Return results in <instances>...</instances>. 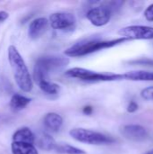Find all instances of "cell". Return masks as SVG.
I'll list each match as a JSON object with an SVG mask.
<instances>
[{
    "label": "cell",
    "instance_id": "obj_1",
    "mask_svg": "<svg viewBox=\"0 0 153 154\" xmlns=\"http://www.w3.org/2000/svg\"><path fill=\"white\" fill-rule=\"evenodd\" d=\"M8 60L13 71L14 80L19 88L23 92H30L33 87L30 72L23 57L17 49L13 45L8 48Z\"/></svg>",
    "mask_w": 153,
    "mask_h": 154
},
{
    "label": "cell",
    "instance_id": "obj_2",
    "mask_svg": "<svg viewBox=\"0 0 153 154\" xmlns=\"http://www.w3.org/2000/svg\"><path fill=\"white\" fill-rule=\"evenodd\" d=\"M128 41H129L128 39L123 38V37L110 40V41L85 40L69 47L68 50H66L65 54L68 57H81V56H85L87 54H90L92 52H95L100 50L115 47L116 45H119Z\"/></svg>",
    "mask_w": 153,
    "mask_h": 154
},
{
    "label": "cell",
    "instance_id": "obj_3",
    "mask_svg": "<svg viewBox=\"0 0 153 154\" xmlns=\"http://www.w3.org/2000/svg\"><path fill=\"white\" fill-rule=\"evenodd\" d=\"M69 62L68 58L61 56H45L37 60L33 69V79L36 83L49 80L52 71L60 69Z\"/></svg>",
    "mask_w": 153,
    "mask_h": 154
},
{
    "label": "cell",
    "instance_id": "obj_4",
    "mask_svg": "<svg viewBox=\"0 0 153 154\" xmlns=\"http://www.w3.org/2000/svg\"><path fill=\"white\" fill-rule=\"evenodd\" d=\"M66 76L69 78L78 79L84 81L99 82V81H115L123 80V74L102 73L83 68H72L66 71Z\"/></svg>",
    "mask_w": 153,
    "mask_h": 154
},
{
    "label": "cell",
    "instance_id": "obj_5",
    "mask_svg": "<svg viewBox=\"0 0 153 154\" xmlns=\"http://www.w3.org/2000/svg\"><path fill=\"white\" fill-rule=\"evenodd\" d=\"M69 134L73 139L77 140L78 142L93 145L111 144L115 142L114 138L108 135L84 128H74L70 130Z\"/></svg>",
    "mask_w": 153,
    "mask_h": 154
},
{
    "label": "cell",
    "instance_id": "obj_6",
    "mask_svg": "<svg viewBox=\"0 0 153 154\" xmlns=\"http://www.w3.org/2000/svg\"><path fill=\"white\" fill-rule=\"evenodd\" d=\"M118 34L130 40H153V27L146 25H130L122 28Z\"/></svg>",
    "mask_w": 153,
    "mask_h": 154
},
{
    "label": "cell",
    "instance_id": "obj_7",
    "mask_svg": "<svg viewBox=\"0 0 153 154\" xmlns=\"http://www.w3.org/2000/svg\"><path fill=\"white\" fill-rule=\"evenodd\" d=\"M50 23L54 30H72L76 26L77 19L69 13H54L50 16Z\"/></svg>",
    "mask_w": 153,
    "mask_h": 154
},
{
    "label": "cell",
    "instance_id": "obj_8",
    "mask_svg": "<svg viewBox=\"0 0 153 154\" xmlns=\"http://www.w3.org/2000/svg\"><path fill=\"white\" fill-rule=\"evenodd\" d=\"M112 12L102 4L100 6H96L91 8L87 14V18L95 26H104L107 24L111 19Z\"/></svg>",
    "mask_w": 153,
    "mask_h": 154
},
{
    "label": "cell",
    "instance_id": "obj_9",
    "mask_svg": "<svg viewBox=\"0 0 153 154\" xmlns=\"http://www.w3.org/2000/svg\"><path fill=\"white\" fill-rule=\"evenodd\" d=\"M121 134L133 142H142L148 138L147 130L139 125H126L121 129Z\"/></svg>",
    "mask_w": 153,
    "mask_h": 154
},
{
    "label": "cell",
    "instance_id": "obj_10",
    "mask_svg": "<svg viewBox=\"0 0 153 154\" xmlns=\"http://www.w3.org/2000/svg\"><path fill=\"white\" fill-rule=\"evenodd\" d=\"M49 24V21L44 17H40L37 19H34L31 22L28 29V34L31 39H38L41 37L44 32L47 30Z\"/></svg>",
    "mask_w": 153,
    "mask_h": 154
},
{
    "label": "cell",
    "instance_id": "obj_11",
    "mask_svg": "<svg viewBox=\"0 0 153 154\" xmlns=\"http://www.w3.org/2000/svg\"><path fill=\"white\" fill-rule=\"evenodd\" d=\"M45 127L51 132H58L63 125L62 117L57 113H48L43 119Z\"/></svg>",
    "mask_w": 153,
    "mask_h": 154
},
{
    "label": "cell",
    "instance_id": "obj_12",
    "mask_svg": "<svg viewBox=\"0 0 153 154\" xmlns=\"http://www.w3.org/2000/svg\"><path fill=\"white\" fill-rule=\"evenodd\" d=\"M123 79L131 81H153V71L135 70L123 74Z\"/></svg>",
    "mask_w": 153,
    "mask_h": 154
},
{
    "label": "cell",
    "instance_id": "obj_13",
    "mask_svg": "<svg viewBox=\"0 0 153 154\" xmlns=\"http://www.w3.org/2000/svg\"><path fill=\"white\" fill-rule=\"evenodd\" d=\"M13 141L16 143H25L33 144L35 142V136L31 129L23 127L18 129L13 135Z\"/></svg>",
    "mask_w": 153,
    "mask_h": 154
},
{
    "label": "cell",
    "instance_id": "obj_14",
    "mask_svg": "<svg viewBox=\"0 0 153 154\" xmlns=\"http://www.w3.org/2000/svg\"><path fill=\"white\" fill-rule=\"evenodd\" d=\"M13 154H39L33 144L13 142L11 145Z\"/></svg>",
    "mask_w": 153,
    "mask_h": 154
},
{
    "label": "cell",
    "instance_id": "obj_15",
    "mask_svg": "<svg viewBox=\"0 0 153 154\" xmlns=\"http://www.w3.org/2000/svg\"><path fill=\"white\" fill-rule=\"evenodd\" d=\"M31 102V99L22 96L20 94H14L13 95V97H11L10 100V107L14 110V111H20L22 109H23L24 107H26Z\"/></svg>",
    "mask_w": 153,
    "mask_h": 154
},
{
    "label": "cell",
    "instance_id": "obj_16",
    "mask_svg": "<svg viewBox=\"0 0 153 154\" xmlns=\"http://www.w3.org/2000/svg\"><path fill=\"white\" fill-rule=\"evenodd\" d=\"M38 145L41 150L44 151H51V150H55V147L57 145V143H55L54 139L46 134H43L38 142Z\"/></svg>",
    "mask_w": 153,
    "mask_h": 154
},
{
    "label": "cell",
    "instance_id": "obj_17",
    "mask_svg": "<svg viewBox=\"0 0 153 154\" xmlns=\"http://www.w3.org/2000/svg\"><path fill=\"white\" fill-rule=\"evenodd\" d=\"M55 150L58 152L63 154H86V152L84 150L78 149L77 147H74V146H72L70 144H67V143L57 144L55 147Z\"/></svg>",
    "mask_w": 153,
    "mask_h": 154
},
{
    "label": "cell",
    "instance_id": "obj_18",
    "mask_svg": "<svg viewBox=\"0 0 153 154\" xmlns=\"http://www.w3.org/2000/svg\"><path fill=\"white\" fill-rule=\"evenodd\" d=\"M40 88L47 93V94H50V95H54V94H57L60 90V86L56 83H53L50 80H44V81H41L40 83H38Z\"/></svg>",
    "mask_w": 153,
    "mask_h": 154
},
{
    "label": "cell",
    "instance_id": "obj_19",
    "mask_svg": "<svg viewBox=\"0 0 153 154\" xmlns=\"http://www.w3.org/2000/svg\"><path fill=\"white\" fill-rule=\"evenodd\" d=\"M128 63L131 65H135V66L153 68V59H151V58H142V59L133 60L128 61Z\"/></svg>",
    "mask_w": 153,
    "mask_h": 154
},
{
    "label": "cell",
    "instance_id": "obj_20",
    "mask_svg": "<svg viewBox=\"0 0 153 154\" xmlns=\"http://www.w3.org/2000/svg\"><path fill=\"white\" fill-rule=\"evenodd\" d=\"M141 96L144 100L147 101H153V86L145 88L142 90Z\"/></svg>",
    "mask_w": 153,
    "mask_h": 154
},
{
    "label": "cell",
    "instance_id": "obj_21",
    "mask_svg": "<svg viewBox=\"0 0 153 154\" xmlns=\"http://www.w3.org/2000/svg\"><path fill=\"white\" fill-rule=\"evenodd\" d=\"M144 16L147 21L153 22V4L149 5L144 11Z\"/></svg>",
    "mask_w": 153,
    "mask_h": 154
},
{
    "label": "cell",
    "instance_id": "obj_22",
    "mask_svg": "<svg viewBox=\"0 0 153 154\" xmlns=\"http://www.w3.org/2000/svg\"><path fill=\"white\" fill-rule=\"evenodd\" d=\"M139 106H138V104L135 102V101H131L127 106V111L129 113H134L138 110Z\"/></svg>",
    "mask_w": 153,
    "mask_h": 154
},
{
    "label": "cell",
    "instance_id": "obj_23",
    "mask_svg": "<svg viewBox=\"0 0 153 154\" xmlns=\"http://www.w3.org/2000/svg\"><path fill=\"white\" fill-rule=\"evenodd\" d=\"M9 14L8 13L5 12V11H0V22H3L5 20H6L8 18Z\"/></svg>",
    "mask_w": 153,
    "mask_h": 154
},
{
    "label": "cell",
    "instance_id": "obj_24",
    "mask_svg": "<svg viewBox=\"0 0 153 154\" xmlns=\"http://www.w3.org/2000/svg\"><path fill=\"white\" fill-rule=\"evenodd\" d=\"M92 111H93V109H92L91 106H86V107H84V109H83V112H84V114H86V115H90V114L92 113Z\"/></svg>",
    "mask_w": 153,
    "mask_h": 154
}]
</instances>
